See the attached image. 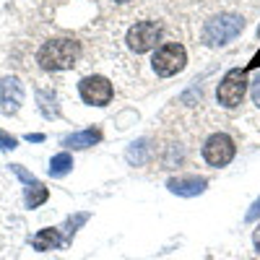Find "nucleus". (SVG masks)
Wrapping results in <instances>:
<instances>
[{
    "label": "nucleus",
    "instance_id": "f257e3e1",
    "mask_svg": "<svg viewBox=\"0 0 260 260\" xmlns=\"http://www.w3.org/2000/svg\"><path fill=\"white\" fill-rule=\"evenodd\" d=\"M81 60V42L71 37H55L47 39L45 45L37 50V62L45 71H71Z\"/></svg>",
    "mask_w": 260,
    "mask_h": 260
},
{
    "label": "nucleus",
    "instance_id": "f03ea898",
    "mask_svg": "<svg viewBox=\"0 0 260 260\" xmlns=\"http://www.w3.org/2000/svg\"><path fill=\"white\" fill-rule=\"evenodd\" d=\"M245 29V18L237 16V13H229V11H221V13H213L203 21L201 26V42L208 47H224L234 37H240Z\"/></svg>",
    "mask_w": 260,
    "mask_h": 260
},
{
    "label": "nucleus",
    "instance_id": "7ed1b4c3",
    "mask_svg": "<svg viewBox=\"0 0 260 260\" xmlns=\"http://www.w3.org/2000/svg\"><path fill=\"white\" fill-rule=\"evenodd\" d=\"M161 37H164V24H161V21L146 18V21H136V24L127 29L125 42H127L130 52L143 55L148 50H154L159 42H161Z\"/></svg>",
    "mask_w": 260,
    "mask_h": 260
},
{
    "label": "nucleus",
    "instance_id": "20e7f679",
    "mask_svg": "<svg viewBox=\"0 0 260 260\" xmlns=\"http://www.w3.org/2000/svg\"><path fill=\"white\" fill-rule=\"evenodd\" d=\"M185 65H187V52L180 42H164V45L156 47L154 57H151V68H154L159 78L177 76Z\"/></svg>",
    "mask_w": 260,
    "mask_h": 260
},
{
    "label": "nucleus",
    "instance_id": "39448f33",
    "mask_svg": "<svg viewBox=\"0 0 260 260\" xmlns=\"http://www.w3.org/2000/svg\"><path fill=\"white\" fill-rule=\"evenodd\" d=\"M201 156L208 167H226L234 156H237V143L229 133H213L203 141V148H201Z\"/></svg>",
    "mask_w": 260,
    "mask_h": 260
},
{
    "label": "nucleus",
    "instance_id": "423d86ee",
    "mask_svg": "<svg viewBox=\"0 0 260 260\" xmlns=\"http://www.w3.org/2000/svg\"><path fill=\"white\" fill-rule=\"evenodd\" d=\"M245 91H247V76H245V71L234 68L221 78L219 89H216V102L221 107H226V110H234V107L242 104Z\"/></svg>",
    "mask_w": 260,
    "mask_h": 260
},
{
    "label": "nucleus",
    "instance_id": "0eeeda50",
    "mask_svg": "<svg viewBox=\"0 0 260 260\" xmlns=\"http://www.w3.org/2000/svg\"><path fill=\"white\" fill-rule=\"evenodd\" d=\"M78 94L89 107H107L115 96V86L104 76H86L78 81Z\"/></svg>",
    "mask_w": 260,
    "mask_h": 260
},
{
    "label": "nucleus",
    "instance_id": "6e6552de",
    "mask_svg": "<svg viewBox=\"0 0 260 260\" xmlns=\"http://www.w3.org/2000/svg\"><path fill=\"white\" fill-rule=\"evenodd\" d=\"M24 104V86L18 78H0V115H16Z\"/></svg>",
    "mask_w": 260,
    "mask_h": 260
},
{
    "label": "nucleus",
    "instance_id": "1a4fd4ad",
    "mask_svg": "<svg viewBox=\"0 0 260 260\" xmlns=\"http://www.w3.org/2000/svg\"><path fill=\"white\" fill-rule=\"evenodd\" d=\"M206 180L203 177H195V175H190V177H172L169 182H167V187L175 192V195H182V198H192V195H201L203 190H206Z\"/></svg>",
    "mask_w": 260,
    "mask_h": 260
},
{
    "label": "nucleus",
    "instance_id": "9d476101",
    "mask_svg": "<svg viewBox=\"0 0 260 260\" xmlns=\"http://www.w3.org/2000/svg\"><path fill=\"white\" fill-rule=\"evenodd\" d=\"M68 240H62L60 237V229H42V232H37L34 237H31V245H34V250H57V247H62Z\"/></svg>",
    "mask_w": 260,
    "mask_h": 260
},
{
    "label": "nucleus",
    "instance_id": "9b49d317",
    "mask_svg": "<svg viewBox=\"0 0 260 260\" xmlns=\"http://www.w3.org/2000/svg\"><path fill=\"white\" fill-rule=\"evenodd\" d=\"M102 141V130L99 127H86L81 130V133H73L68 138H62V146H68V148H89L94 143Z\"/></svg>",
    "mask_w": 260,
    "mask_h": 260
},
{
    "label": "nucleus",
    "instance_id": "f8f14e48",
    "mask_svg": "<svg viewBox=\"0 0 260 260\" xmlns=\"http://www.w3.org/2000/svg\"><path fill=\"white\" fill-rule=\"evenodd\" d=\"M73 169V156L71 154H55L52 159H50V175L52 177H65L68 172Z\"/></svg>",
    "mask_w": 260,
    "mask_h": 260
},
{
    "label": "nucleus",
    "instance_id": "ddd939ff",
    "mask_svg": "<svg viewBox=\"0 0 260 260\" xmlns=\"http://www.w3.org/2000/svg\"><path fill=\"white\" fill-rule=\"evenodd\" d=\"M47 198H50V190L42 182H34L26 187V208H39L42 203H47Z\"/></svg>",
    "mask_w": 260,
    "mask_h": 260
},
{
    "label": "nucleus",
    "instance_id": "4468645a",
    "mask_svg": "<svg viewBox=\"0 0 260 260\" xmlns=\"http://www.w3.org/2000/svg\"><path fill=\"white\" fill-rule=\"evenodd\" d=\"M250 96H252V104L260 110V73L255 76V81L250 83Z\"/></svg>",
    "mask_w": 260,
    "mask_h": 260
},
{
    "label": "nucleus",
    "instance_id": "2eb2a0df",
    "mask_svg": "<svg viewBox=\"0 0 260 260\" xmlns=\"http://www.w3.org/2000/svg\"><path fill=\"white\" fill-rule=\"evenodd\" d=\"M8 148H16V138L0 130V151H8Z\"/></svg>",
    "mask_w": 260,
    "mask_h": 260
},
{
    "label": "nucleus",
    "instance_id": "dca6fc26",
    "mask_svg": "<svg viewBox=\"0 0 260 260\" xmlns=\"http://www.w3.org/2000/svg\"><path fill=\"white\" fill-rule=\"evenodd\" d=\"M13 172H16V175H18V177H21V180H24V182H26V185H34V182H37V180H34V177H31V175H29V172H26V169H24V167H18V164H13Z\"/></svg>",
    "mask_w": 260,
    "mask_h": 260
},
{
    "label": "nucleus",
    "instance_id": "f3484780",
    "mask_svg": "<svg viewBox=\"0 0 260 260\" xmlns=\"http://www.w3.org/2000/svg\"><path fill=\"white\" fill-rule=\"evenodd\" d=\"M257 216H260V198H257V201L252 203V208L247 211V219H250V221H252V219H257Z\"/></svg>",
    "mask_w": 260,
    "mask_h": 260
},
{
    "label": "nucleus",
    "instance_id": "a211bd4d",
    "mask_svg": "<svg viewBox=\"0 0 260 260\" xmlns=\"http://www.w3.org/2000/svg\"><path fill=\"white\" fill-rule=\"evenodd\" d=\"M252 245H255V250L260 252V224H257V229L252 232Z\"/></svg>",
    "mask_w": 260,
    "mask_h": 260
},
{
    "label": "nucleus",
    "instance_id": "6ab92c4d",
    "mask_svg": "<svg viewBox=\"0 0 260 260\" xmlns=\"http://www.w3.org/2000/svg\"><path fill=\"white\" fill-rule=\"evenodd\" d=\"M26 141H34V143H39V141H45V136H39V133H34V136H31V133H29V136H26Z\"/></svg>",
    "mask_w": 260,
    "mask_h": 260
},
{
    "label": "nucleus",
    "instance_id": "aec40b11",
    "mask_svg": "<svg viewBox=\"0 0 260 260\" xmlns=\"http://www.w3.org/2000/svg\"><path fill=\"white\" fill-rule=\"evenodd\" d=\"M112 3H130V0H112Z\"/></svg>",
    "mask_w": 260,
    "mask_h": 260
}]
</instances>
